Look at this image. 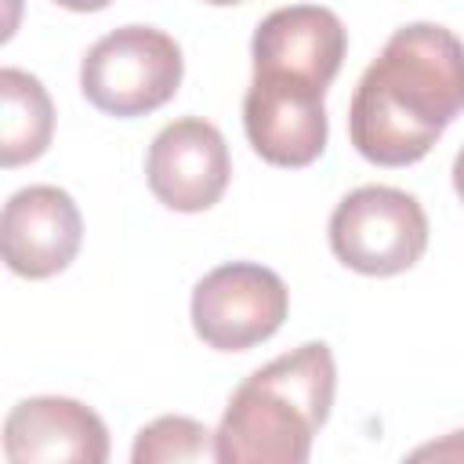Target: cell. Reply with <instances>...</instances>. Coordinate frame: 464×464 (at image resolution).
I'll use <instances>...</instances> for the list:
<instances>
[{"label": "cell", "mask_w": 464, "mask_h": 464, "mask_svg": "<svg viewBox=\"0 0 464 464\" xmlns=\"http://www.w3.org/2000/svg\"><path fill=\"white\" fill-rule=\"evenodd\" d=\"M464 112V40L435 22H413L388 36L362 72L348 134L362 160L406 167L431 152Z\"/></svg>", "instance_id": "6da1fadb"}, {"label": "cell", "mask_w": 464, "mask_h": 464, "mask_svg": "<svg viewBox=\"0 0 464 464\" xmlns=\"http://www.w3.org/2000/svg\"><path fill=\"white\" fill-rule=\"evenodd\" d=\"M337 366L323 341H308L254 370L228 399L214 431L221 464H304L334 406Z\"/></svg>", "instance_id": "7a4b0ae2"}, {"label": "cell", "mask_w": 464, "mask_h": 464, "mask_svg": "<svg viewBox=\"0 0 464 464\" xmlns=\"http://www.w3.org/2000/svg\"><path fill=\"white\" fill-rule=\"evenodd\" d=\"M181 47L156 25H123L105 33L80 65L83 98L105 116H145L167 105L181 87Z\"/></svg>", "instance_id": "3957f363"}, {"label": "cell", "mask_w": 464, "mask_h": 464, "mask_svg": "<svg viewBox=\"0 0 464 464\" xmlns=\"http://www.w3.org/2000/svg\"><path fill=\"white\" fill-rule=\"evenodd\" d=\"M428 246L424 207L392 185H362L330 214V250L359 276H399Z\"/></svg>", "instance_id": "277c9868"}, {"label": "cell", "mask_w": 464, "mask_h": 464, "mask_svg": "<svg viewBox=\"0 0 464 464\" xmlns=\"http://www.w3.org/2000/svg\"><path fill=\"white\" fill-rule=\"evenodd\" d=\"M290 308L286 283L254 261L210 268L192 290V330L207 348L246 352L268 341Z\"/></svg>", "instance_id": "5b68a950"}, {"label": "cell", "mask_w": 464, "mask_h": 464, "mask_svg": "<svg viewBox=\"0 0 464 464\" xmlns=\"http://www.w3.org/2000/svg\"><path fill=\"white\" fill-rule=\"evenodd\" d=\"M326 87L286 72H254L243 98V127L272 167H308L326 149Z\"/></svg>", "instance_id": "8992f818"}, {"label": "cell", "mask_w": 464, "mask_h": 464, "mask_svg": "<svg viewBox=\"0 0 464 464\" xmlns=\"http://www.w3.org/2000/svg\"><path fill=\"white\" fill-rule=\"evenodd\" d=\"M145 178L152 196L181 214H199L214 207L232 178V160L221 130L199 116H181L167 123L145 160Z\"/></svg>", "instance_id": "52a82bcc"}, {"label": "cell", "mask_w": 464, "mask_h": 464, "mask_svg": "<svg viewBox=\"0 0 464 464\" xmlns=\"http://www.w3.org/2000/svg\"><path fill=\"white\" fill-rule=\"evenodd\" d=\"M83 218L72 196L58 185L18 188L0 214V254L14 276L51 279L76 257Z\"/></svg>", "instance_id": "ba28073f"}, {"label": "cell", "mask_w": 464, "mask_h": 464, "mask_svg": "<svg viewBox=\"0 0 464 464\" xmlns=\"http://www.w3.org/2000/svg\"><path fill=\"white\" fill-rule=\"evenodd\" d=\"M4 457L7 464H102L109 431L91 406L65 395H36L11 406Z\"/></svg>", "instance_id": "9c48e42d"}, {"label": "cell", "mask_w": 464, "mask_h": 464, "mask_svg": "<svg viewBox=\"0 0 464 464\" xmlns=\"http://www.w3.org/2000/svg\"><path fill=\"white\" fill-rule=\"evenodd\" d=\"M348 33L330 7L294 4L261 18L254 29V72H286L315 87H330L344 62Z\"/></svg>", "instance_id": "30bf717a"}, {"label": "cell", "mask_w": 464, "mask_h": 464, "mask_svg": "<svg viewBox=\"0 0 464 464\" xmlns=\"http://www.w3.org/2000/svg\"><path fill=\"white\" fill-rule=\"evenodd\" d=\"M54 105L25 69H0V167H22L47 152Z\"/></svg>", "instance_id": "8fae6325"}, {"label": "cell", "mask_w": 464, "mask_h": 464, "mask_svg": "<svg viewBox=\"0 0 464 464\" xmlns=\"http://www.w3.org/2000/svg\"><path fill=\"white\" fill-rule=\"evenodd\" d=\"M214 457V431H207L192 417H156L134 439L130 460L134 464H188Z\"/></svg>", "instance_id": "7c38bea8"}, {"label": "cell", "mask_w": 464, "mask_h": 464, "mask_svg": "<svg viewBox=\"0 0 464 464\" xmlns=\"http://www.w3.org/2000/svg\"><path fill=\"white\" fill-rule=\"evenodd\" d=\"M410 457L413 460H464V431H453L442 442H428V446L413 450Z\"/></svg>", "instance_id": "4fadbf2b"}, {"label": "cell", "mask_w": 464, "mask_h": 464, "mask_svg": "<svg viewBox=\"0 0 464 464\" xmlns=\"http://www.w3.org/2000/svg\"><path fill=\"white\" fill-rule=\"evenodd\" d=\"M54 4H62V7H69V11H102V7H109L112 0H54Z\"/></svg>", "instance_id": "5bb4252c"}, {"label": "cell", "mask_w": 464, "mask_h": 464, "mask_svg": "<svg viewBox=\"0 0 464 464\" xmlns=\"http://www.w3.org/2000/svg\"><path fill=\"white\" fill-rule=\"evenodd\" d=\"M453 188H457V196H460V203H464V149H460L457 160H453Z\"/></svg>", "instance_id": "9a60e30c"}, {"label": "cell", "mask_w": 464, "mask_h": 464, "mask_svg": "<svg viewBox=\"0 0 464 464\" xmlns=\"http://www.w3.org/2000/svg\"><path fill=\"white\" fill-rule=\"evenodd\" d=\"M207 4H218V7H225V4H243V0H207Z\"/></svg>", "instance_id": "2e32d148"}]
</instances>
